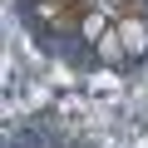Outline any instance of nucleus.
<instances>
[{
  "instance_id": "3",
  "label": "nucleus",
  "mask_w": 148,
  "mask_h": 148,
  "mask_svg": "<svg viewBox=\"0 0 148 148\" xmlns=\"http://www.w3.org/2000/svg\"><path fill=\"white\" fill-rule=\"evenodd\" d=\"M99 5H104V10H119V15H123V10L133 5V0H99Z\"/></svg>"
},
{
  "instance_id": "2",
  "label": "nucleus",
  "mask_w": 148,
  "mask_h": 148,
  "mask_svg": "<svg viewBox=\"0 0 148 148\" xmlns=\"http://www.w3.org/2000/svg\"><path fill=\"white\" fill-rule=\"evenodd\" d=\"M94 59H99V64H109V69H119V64H128V49H123V40H119V30H109V35H99V45H94Z\"/></svg>"
},
{
  "instance_id": "1",
  "label": "nucleus",
  "mask_w": 148,
  "mask_h": 148,
  "mask_svg": "<svg viewBox=\"0 0 148 148\" xmlns=\"http://www.w3.org/2000/svg\"><path fill=\"white\" fill-rule=\"evenodd\" d=\"M114 30H119V40H123V49H128V59H133V64H138V59H148V15L123 10V15L114 20Z\"/></svg>"
},
{
  "instance_id": "4",
  "label": "nucleus",
  "mask_w": 148,
  "mask_h": 148,
  "mask_svg": "<svg viewBox=\"0 0 148 148\" xmlns=\"http://www.w3.org/2000/svg\"><path fill=\"white\" fill-rule=\"evenodd\" d=\"M79 148H84V143H79Z\"/></svg>"
}]
</instances>
